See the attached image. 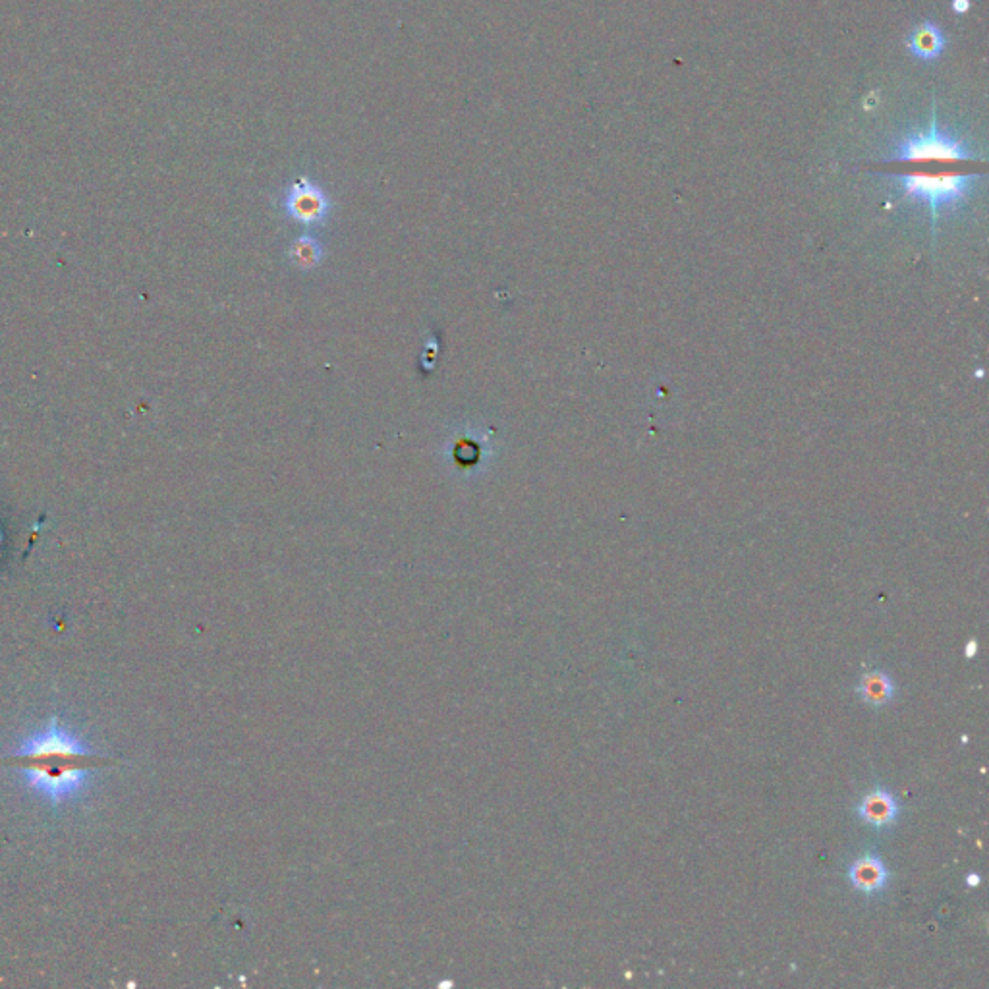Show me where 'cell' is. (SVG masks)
I'll list each match as a JSON object with an SVG mask.
<instances>
[{
	"label": "cell",
	"instance_id": "6da1fadb",
	"mask_svg": "<svg viewBox=\"0 0 989 989\" xmlns=\"http://www.w3.org/2000/svg\"><path fill=\"white\" fill-rule=\"evenodd\" d=\"M111 762L109 756L93 752L78 736L66 731L58 719H51L2 760L22 773L29 789L55 806L74 798L95 769Z\"/></svg>",
	"mask_w": 989,
	"mask_h": 989
},
{
	"label": "cell",
	"instance_id": "7a4b0ae2",
	"mask_svg": "<svg viewBox=\"0 0 989 989\" xmlns=\"http://www.w3.org/2000/svg\"><path fill=\"white\" fill-rule=\"evenodd\" d=\"M978 176L972 174H903L899 176L905 198L930 207L933 221L941 211L955 209L970 196Z\"/></svg>",
	"mask_w": 989,
	"mask_h": 989
},
{
	"label": "cell",
	"instance_id": "3957f363",
	"mask_svg": "<svg viewBox=\"0 0 989 989\" xmlns=\"http://www.w3.org/2000/svg\"><path fill=\"white\" fill-rule=\"evenodd\" d=\"M972 153L968 145L959 136L949 132H941L935 111L932 114V124L928 130L912 132L895 143L889 161H964L970 159Z\"/></svg>",
	"mask_w": 989,
	"mask_h": 989
},
{
	"label": "cell",
	"instance_id": "277c9868",
	"mask_svg": "<svg viewBox=\"0 0 989 989\" xmlns=\"http://www.w3.org/2000/svg\"><path fill=\"white\" fill-rule=\"evenodd\" d=\"M284 205L292 217L304 223H311V221H319L329 211V198L308 178H300L290 186Z\"/></svg>",
	"mask_w": 989,
	"mask_h": 989
},
{
	"label": "cell",
	"instance_id": "5b68a950",
	"mask_svg": "<svg viewBox=\"0 0 989 989\" xmlns=\"http://www.w3.org/2000/svg\"><path fill=\"white\" fill-rule=\"evenodd\" d=\"M856 812L864 823H868L876 829H885L897 821L901 808H899V802L893 796V792H889L887 789H874L860 800V804L856 806Z\"/></svg>",
	"mask_w": 989,
	"mask_h": 989
},
{
	"label": "cell",
	"instance_id": "8992f818",
	"mask_svg": "<svg viewBox=\"0 0 989 989\" xmlns=\"http://www.w3.org/2000/svg\"><path fill=\"white\" fill-rule=\"evenodd\" d=\"M848 879L852 887L864 895H876L885 889L889 872L877 854H864L854 860L848 868Z\"/></svg>",
	"mask_w": 989,
	"mask_h": 989
},
{
	"label": "cell",
	"instance_id": "52a82bcc",
	"mask_svg": "<svg viewBox=\"0 0 989 989\" xmlns=\"http://www.w3.org/2000/svg\"><path fill=\"white\" fill-rule=\"evenodd\" d=\"M906 47L914 57L924 62H933L943 55L947 47V37L937 24L926 20L918 28L912 29V33L906 39Z\"/></svg>",
	"mask_w": 989,
	"mask_h": 989
},
{
	"label": "cell",
	"instance_id": "ba28073f",
	"mask_svg": "<svg viewBox=\"0 0 989 989\" xmlns=\"http://www.w3.org/2000/svg\"><path fill=\"white\" fill-rule=\"evenodd\" d=\"M860 698L870 706L881 707L889 704L895 696V684L891 677L883 671L866 673L858 684Z\"/></svg>",
	"mask_w": 989,
	"mask_h": 989
},
{
	"label": "cell",
	"instance_id": "9c48e42d",
	"mask_svg": "<svg viewBox=\"0 0 989 989\" xmlns=\"http://www.w3.org/2000/svg\"><path fill=\"white\" fill-rule=\"evenodd\" d=\"M970 6H972L970 0H953L951 2V8L955 14H966L970 10Z\"/></svg>",
	"mask_w": 989,
	"mask_h": 989
},
{
	"label": "cell",
	"instance_id": "30bf717a",
	"mask_svg": "<svg viewBox=\"0 0 989 989\" xmlns=\"http://www.w3.org/2000/svg\"><path fill=\"white\" fill-rule=\"evenodd\" d=\"M976 648H978L976 640H970V642H968V646H966V657H968V659L976 655Z\"/></svg>",
	"mask_w": 989,
	"mask_h": 989
},
{
	"label": "cell",
	"instance_id": "8fae6325",
	"mask_svg": "<svg viewBox=\"0 0 989 989\" xmlns=\"http://www.w3.org/2000/svg\"><path fill=\"white\" fill-rule=\"evenodd\" d=\"M966 883H968V885H970V887H972V885H978V883H980V877H978V876H968V881H966Z\"/></svg>",
	"mask_w": 989,
	"mask_h": 989
}]
</instances>
